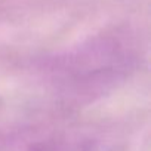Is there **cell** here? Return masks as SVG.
<instances>
[{"instance_id":"obj_1","label":"cell","mask_w":151,"mask_h":151,"mask_svg":"<svg viewBox=\"0 0 151 151\" xmlns=\"http://www.w3.org/2000/svg\"><path fill=\"white\" fill-rule=\"evenodd\" d=\"M28 151H114V147L102 139L79 136L43 141L33 145Z\"/></svg>"}]
</instances>
